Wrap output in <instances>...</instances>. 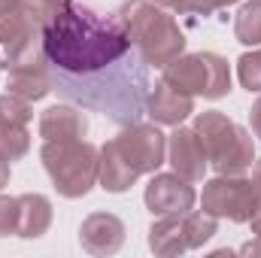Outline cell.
Here are the masks:
<instances>
[{"label": "cell", "mask_w": 261, "mask_h": 258, "mask_svg": "<svg viewBox=\"0 0 261 258\" xmlns=\"http://www.w3.org/2000/svg\"><path fill=\"white\" fill-rule=\"evenodd\" d=\"M43 52L58 97L107 116L119 128L146 116L152 64L137 49L119 9L67 0L43 24Z\"/></svg>", "instance_id": "cell-1"}, {"label": "cell", "mask_w": 261, "mask_h": 258, "mask_svg": "<svg viewBox=\"0 0 261 258\" xmlns=\"http://www.w3.org/2000/svg\"><path fill=\"white\" fill-rule=\"evenodd\" d=\"M167 140L158 125H128L100 149V186L113 194L128 192L143 173H155L164 164Z\"/></svg>", "instance_id": "cell-2"}, {"label": "cell", "mask_w": 261, "mask_h": 258, "mask_svg": "<svg viewBox=\"0 0 261 258\" xmlns=\"http://www.w3.org/2000/svg\"><path fill=\"white\" fill-rule=\"evenodd\" d=\"M125 24H128L130 37L137 43V49L143 52V58L152 67H164L176 61L186 49V37L176 24V18L170 12H164L158 3L152 0H125L119 6Z\"/></svg>", "instance_id": "cell-3"}, {"label": "cell", "mask_w": 261, "mask_h": 258, "mask_svg": "<svg viewBox=\"0 0 261 258\" xmlns=\"http://www.w3.org/2000/svg\"><path fill=\"white\" fill-rule=\"evenodd\" d=\"M195 131L203 143L206 161L219 176H240L255 164L252 137L222 113H203L195 119Z\"/></svg>", "instance_id": "cell-4"}, {"label": "cell", "mask_w": 261, "mask_h": 258, "mask_svg": "<svg viewBox=\"0 0 261 258\" xmlns=\"http://www.w3.org/2000/svg\"><path fill=\"white\" fill-rule=\"evenodd\" d=\"M43 167L52 176L58 194L64 197H82L91 192V186L100 176V161L97 149L85 140H55L46 143L43 152Z\"/></svg>", "instance_id": "cell-5"}, {"label": "cell", "mask_w": 261, "mask_h": 258, "mask_svg": "<svg viewBox=\"0 0 261 258\" xmlns=\"http://www.w3.org/2000/svg\"><path fill=\"white\" fill-rule=\"evenodd\" d=\"M164 82L173 88L192 94L219 100L231 91V67L216 52H195V55H179L176 61L164 67Z\"/></svg>", "instance_id": "cell-6"}, {"label": "cell", "mask_w": 261, "mask_h": 258, "mask_svg": "<svg viewBox=\"0 0 261 258\" xmlns=\"http://www.w3.org/2000/svg\"><path fill=\"white\" fill-rule=\"evenodd\" d=\"M213 234H216V216L195 213V210L170 213V216H161V222L149 228V249L161 255L189 252L200 243H206Z\"/></svg>", "instance_id": "cell-7"}, {"label": "cell", "mask_w": 261, "mask_h": 258, "mask_svg": "<svg viewBox=\"0 0 261 258\" xmlns=\"http://www.w3.org/2000/svg\"><path fill=\"white\" fill-rule=\"evenodd\" d=\"M261 194L252 179L243 176H219L203 186V213L210 216H225L231 222H249L252 213L258 210Z\"/></svg>", "instance_id": "cell-8"}, {"label": "cell", "mask_w": 261, "mask_h": 258, "mask_svg": "<svg viewBox=\"0 0 261 258\" xmlns=\"http://www.w3.org/2000/svg\"><path fill=\"white\" fill-rule=\"evenodd\" d=\"M146 207L152 216L186 213L195 207V189L179 173H158L146 186Z\"/></svg>", "instance_id": "cell-9"}, {"label": "cell", "mask_w": 261, "mask_h": 258, "mask_svg": "<svg viewBox=\"0 0 261 258\" xmlns=\"http://www.w3.org/2000/svg\"><path fill=\"white\" fill-rule=\"evenodd\" d=\"M167 152H170V164L173 170L189 179V183H200L203 179V170H206V152H203V143L197 137L195 128H179L170 134L167 140Z\"/></svg>", "instance_id": "cell-10"}, {"label": "cell", "mask_w": 261, "mask_h": 258, "mask_svg": "<svg viewBox=\"0 0 261 258\" xmlns=\"http://www.w3.org/2000/svg\"><path fill=\"white\" fill-rule=\"evenodd\" d=\"M195 113V97L173 88L170 82H158L152 91H149V100H146V116H152L155 125H182L189 116Z\"/></svg>", "instance_id": "cell-11"}, {"label": "cell", "mask_w": 261, "mask_h": 258, "mask_svg": "<svg viewBox=\"0 0 261 258\" xmlns=\"http://www.w3.org/2000/svg\"><path fill=\"white\" fill-rule=\"evenodd\" d=\"M79 243L94 255H110L125 243V225L113 213H94L79 228Z\"/></svg>", "instance_id": "cell-12"}, {"label": "cell", "mask_w": 261, "mask_h": 258, "mask_svg": "<svg viewBox=\"0 0 261 258\" xmlns=\"http://www.w3.org/2000/svg\"><path fill=\"white\" fill-rule=\"evenodd\" d=\"M40 134L46 143L55 140H82L88 134V119L82 116V107L76 104H61V107H49L40 116Z\"/></svg>", "instance_id": "cell-13"}, {"label": "cell", "mask_w": 261, "mask_h": 258, "mask_svg": "<svg viewBox=\"0 0 261 258\" xmlns=\"http://www.w3.org/2000/svg\"><path fill=\"white\" fill-rule=\"evenodd\" d=\"M52 222V203L43 194H21V228L18 237H43Z\"/></svg>", "instance_id": "cell-14"}, {"label": "cell", "mask_w": 261, "mask_h": 258, "mask_svg": "<svg viewBox=\"0 0 261 258\" xmlns=\"http://www.w3.org/2000/svg\"><path fill=\"white\" fill-rule=\"evenodd\" d=\"M234 37L243 46H261V0L243 3L234 18Z\"/></svg>", "instance_id": "cell-15"}, {"label": "cell", "mask_w": 261, "mask_h": 258, "mask_svg": "<svg viewBox=\"0 0 261 258\" xmlns=\"http://www.w3.org/2000/svg\"><path fill=\"white\" fill-rule=\"evenodd\" d=\"M28 149H31V134H28V128L0 125V155H6L9 161H15V158H24Z\"/></svg>", "instance_id": "cell-16"}, {"label": "cell", "mask_w": 261, "mask_h": 258, "mask_svg": "<svg viewBox=\"0 0 261 258\" xmlns=\"http://www.w3.org/2000/svg\"><path fill=\"white\" fill-rule=\"evenodd\" d=\"M237 76H240V85H243L246 91H261V49L258 52L240 55V61H237Z\"/></svg>", "instance_id": "cell-17"}, {"label": "cell", "mask_w": 261, "mask_h": 258, "mask_svg": "<svg viewBox=\"0 0 261 258\" xmlns=\"http://www.w3.org/2000/svg\"><path fill=\"white\" fill-rule=\"evenodd\" d=\"M21 228V197H0V237L15 234Z\"/></svg>", "instance_id": "cell-18"}, {"label": "cell", "mask_w": 261, "mask_h": 258, "mask_svg": "<svg viewBox=\"0 0 261 258\" xmlns=\"http://www.w3.org/2000/svg\"><path fill=\"white\" fill-rule=\"evenodd\" d=\"M249 119H252V131L261 137V97L255 100V107L249 110Z\"/></svg>", "instance_id": "cell-19"}, {"label": "cell", "mask_w": 261, "mask_h": 258, "mask_svg": "<svg viewBox=\"0 0 261 258\" xmlns=\"http://www.w3.org/2000/svg\"><path fill=\"white\" fill-rule=\"evenodd\" d=\"M9 173H12V167H9V158H6V155H0V189L9 183Z\"/></svg>", "instance_id": "cell-20"}, {"label": "cell", "mask_w": 261, "mask_h": 258, "mask_svg": "<svg viewBox=\"0 0 261 258\" xmlns=\"http://www.w3.org/2000/svg\"><path fill=\"white\" fill-rule=\"evenodd\" d=\"M255 189H258V194H261V161L255 164Z\"/></svg>", "instance_id": "cell-21"}, {"label": "cell", "mask_w": 261, "mask_h": 258, "mask_svg": "<svg viewBox=\"0 0 261 258\" xmlns=\"http://www.w3.org/2000/svg\"><path fill=\"white\" fill-rule=\"evenodd\" d=\"M152 3H158V6H170V9L176 6V0H152Z\"/></svg>", "instance_id": "cell-22"}]
</instances>
